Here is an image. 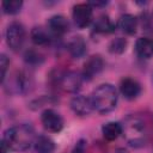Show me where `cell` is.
I'll list each match as a JSON object with an SVG mask.
<instances>
[{
	"instance_id": "ba28073f",
	"label": "cell",
	"mask_w": 153,
	"mask_h": 153,
	"mask_svg": "<svg viewBox=\"0 0 153 153\" xmlns=\"http://www.w3.org/2000/svg\"><path fill=\"white\" fill-rule=\"evenodd\" d=\"M71 108L79 116L88 115L93 110L91 97H86L82 94H78V96L73 97L71 100Z\"/></svg>"
},
{
	"instance_id": "7c38bea8",
	"label": "cell",
	"mask_w": 153,
	"mask_h": 153,
	"mask_svg": "<svg viewBox=\"0 0 153 153\" xmlns=\"http://www.w3.org/2000/svg\"><path fill=\"white\" fill-rule=\"evenodd\" d=\"M135 51L141 59H149L153 56V41L147 37H140L135 42Z\"/></svg>"
},
{
	"instance_id": "603a6c76",
	"label": "cell",
	"mask_w": 153,
	"mask_h": 153,
	"mask_svg": "<svg viewBox=\"0 0 153 153\" xmlns=\"http://www.w3.org/2000/svg\"><path fill=\"white\" fill-rule=\"evenodd\" d=\"M85 147H86V141H85V140H80V141L76 143V146H75L73 153H84V152H85Z\"/></svg>"
},
{
	"instance_id": "5bb4252c",
	"label": "cell",
	"mask_w": 153,
	"mask_h": 153,
	"mask_svg": "<svg viewBox=\"0 0 153 153\" xmlns=\"http://www.w3.org/2000/svg\"><path fill=\"white\" fill-rule=\"evenodd\" d=\"M123 133L122 124L118 122H108L102 127V134L105 140L114 141Z\"/></svg>"
},
{
	"instance_id": "e0dca14e",
	"label": "cell",
	"mask_w": 153,
	"mask_h": 153,
	"mask_svg": "<svg viewBox=\"0 0 153 153\" xmlns=\"http://www.w3.org/2000/svg\"><path fill=\"white\" fill-rule=\"evenodd\" d=\"M31 39H32V42H33L36 45H39V47L48 45V44L50 43V41H51L49 32H48L45 29L41 27V26L33 27V29L31 30Z\"/></svg>"
},
{
	"instance_id": "44dd1931",
	"label": "cell",
	"mask_w": 153,
	"mask_h": 153,
	"mask_svg": "<svg viewBox=\"0 0 153 153\" xmlns=\"http://www.w3.org/2000/svg\"><path fill=\"white\" fill-rule=\"evenodd\" d=\"M10 66V60L7 59V56L5 54L0 55V69H1V84H4L5 78H6V73H7V68Z\"/></svg>"
},
{
	"instance_id": "9a60e30c",
	"label": "cell",
	"mask_w": 153,
	"mask_h": 153,
	"mask_svg": "<svg viewBox=\"0 0 153 153\" xmlns=\"http://www.w3.org/2000/svg\"><path fill=\"white\" fill-rule=\"evenodd\" d=\"M33 148L36 153H53L55 151V143L50 137L45 135H39L35 139Z\"/></svg>"
},
{
	"instance_id": "3957f363",
	"label": "cell",
	"mask_w": 153,
	"mask_h": 153,
	"mask_svg": "<svg viewBox=\"0 0 153 153\" xmlns=\"http://www.w3.org/2000/svg\"><path fill=\"white\" fill-rule=\"evenodd\" d=\"M24 41H25V29L23 24L19 22H12L6 30L7 45L12 50L17 51L23 47Z\"/></svg>"
},
{
	"instance_id": "2e32d148",
	"label": "cell",
	"mask_w": 153,
	"mask_h": 153,
	"mask_svg": "<svg viewBox=\"0 0 153 153\" xmlns=\"http://www.w3.org/2000/svg\"><path fill=\"white\" fill-rule=\"evenodd\" d=\"M120 27L127 35H134L137 29V18L133 14H124L120 19Z\"/></svg>"
},
{
	"instance_id": "8fae6325",
	"label": "cell",
	"mask_w": 153,
	"mask_h": 153,
	"mask_svg": "<svg viewBox=\"0 0 153 153\" xmlns=\"http://www.w3.org/2000/svg\"><path fill=\"white\" fill-rule=\"evenodd\" d=\"M81 82H82V78L80 76V74L74 73V72H68V73L63 74L60 79L61 87L68 92L78 91L81 86Z\"/></svg>"
},
{
	"instance_id": "5b68a950",
	"label": "cell",
	"mask_w": 153,
	"mask_h": 153,
	"mask_svg": "<svg viewBox=\"0 0 153 153\" xmlns=\"http://www.w3.org/2000/svg\"><path fill=\"white\" fill-rule=\"evenodd\" d=\"M41 122L45 130L50 133H59L63 128V120L53 109H45L41 115Z\"/></svg>"
},
{
	"instance_id": "277c9868",
	"label": "cell",
	"mask_w": 153,
	"mask_h": 153,
	"mask_svg": "<svg viewBox=\"0 0 153 153\" xmlns=\"http://www.w3.org/2000/svg\"><path fill=\"white\" fill-rule=\"evenodd\" d=\"M72 17H73L74 24L79 29H84L88 26L93 19V7L90 5V2L76 4L73 7Z\"/></svg>"
},
{
	"instance_id": "7a4b0ae2",
	"label": "cell",
	"mask_w": 153,
	"mask_h": 153,
	"mask_svg": "<svg viewBox=\"0 0 153 153\" xmlns=\"http://www.w3.org/2000/svg\"><path fill=\"white\" fill-rule=\"evenodd\" d=\"M117 91L110 84L99 85L91 94L93 110L99 114H108L115 109L117 104Z\"/></svg>"
},
{
	"instance_id": "6da1fadb",
	"label": "cell",
	"mask_w": 153,
	"mask_h": 153,
	"mask_svg": "<svg viewBox=\"0 0 153 153\" xmlns=\"http://www.w3.org/2000/svg\"><path fill=\"white\" fill-rule=\"evenodd\" d=\"M1 142L6 145L8 151H26L35 142V130L30 124L11 127L4 133Z\"/></svg>"
},
{
	"instance_id": "8992f818",
	"label": "cell",
	"mask_w": 153,
	"mask_h": 153,
	"mask_svg": "<svg viewBox=\"0 0 153 153\" xmlns=\"http://www.w3.org/2000/svg\"><path fill=\"white\" fill-rule=\"evenodd\" d=\"M123 128H126L127 139L131 145H135V143H139L142 141L145 127H143L141 121H139L136 118H129L127 121V126Z\"/></svg>"
},
{
	"instance_id": "52a82bcc",
	"label": "cell",
	"mask_w": 153,
	"mask_h": 153,
	"mask_svg": "<svg viewBox=\"0 0 153 153\" xmlns=\"http://www.w3.org/2000/svg\"><path fill=\"white\" fill-rule=\"evenodd\" d=\"M103 68H104V61L99 55L90 56L84 63L82 76L90 80L96 75H98L103 71Z\"/></svg>"
},
{
	"instance_id": "4fadbf2b",
	"label": "cell",
	"mask_w": 153,
	"mask_h": 153,
	"mask_svg": "<svg viewBox=\"0 0 153 153\" xmlns=\"http://www.w3.org/2000/svg\"><path fill=\"white\" fill-rule=\"evenodd\" d=\"M68 51L74 59H80L86 54V43L82 37H73L68 43Z\"/></svg>"
},
{
	"instance_id": "ac0fdd59",
	"label": "cell",
	"mask_w": 153,
	"mask_h": 153,
	"mask_svg": "<svg viewBox=\"0 0 153 153\" xmlns=\"http://www.w3.org/2000/svg\"><path fill=\"white\" fill-rule=\"evenodd\" d=\"M114 29H115V24L111 22V19L108 16H100L94 23V30L97 32L109 33L112 32Z\"/></svg>"
},
{
	"instance_id": "ffe728a7",
	"label": "cell",
	"mask_w": 153,
	"mask_h": 153,
	"mask_svg": "<svg viewBox=\"0 0 153 153\" xmlns=\"http://www.w3.org/2000/svg\"><path fill=\"white\" fill-rule=\"evenodd\" d=\"M126 47H127V41L122 37H117L110 42L109 51L112 54H122L126 50Z\"/></svg>"
},
{
	"instance_id": "7402d4cb",
	"label": "cell",
	"mask_w": 153,
	"mask_h": 153,
	"mask_svg": "<svg viewBox=\"0 0 153 153\" xmlns=\"http://www.w3.org/2000/svg\"><path fill=\"white\" fill-rule=\"evenodd\" d=\"M39 57H41V56H39L37 53L32 51V50H31V51H27V53H26V55H25L26 61H27V62H30V63H31V62H33V61H35L36 63H38Z\"/></svg>"
},
{
	"instance_id": "d6986e66",
	"label": "cell",
	"mask_w": 153,
	"mask_h": 153,
	"mask_svg": "<svg viewBox=\"0 0 153 153\" xmlns=\"http://www.w3.org/2000/svg\"><path fill=\"white\" fill-rule=\"evenodd\" d=\"M23 6V1L22 0H6L2 1L1 7L4 13L6 14H16L22 10Z\"/></svg>"
},
{
	"instance_id": "9c48e42d",
	"label": "cell",
	"mask_w": 153,
	"mask_h": 153,
	"mask_svg": "<svg viewBox=\"0 0 153 153\" xmlns=\"http://www.w3.org/2000/svg\"><path fill=\"white\" fill-rule=\"evenodd\" d=\"M120 91L122 96L127 99H134L136 98L140 92H141V86L140 84L133 79V78H124L121 80L120 84Z\"/></svg>"
},
{
	"instance_id": "30bf717a",
	"label": "cell",
	"mask_w": 153,
	"mask_h": 153,
	"mask_svg": "<svg viewBox=\"0 0 153 153\" xmlns=\"http://www.w3.org/2000/svg\"><path fill=\"white\" fill-rule=\"evenodd\" d=\"M48 29L51 33L55 36H62L65 35L69 29V23L66 17L56 14L49 18L48 20Z\"/></svg>"
}]
</instances>
